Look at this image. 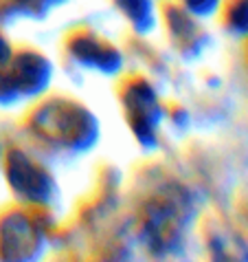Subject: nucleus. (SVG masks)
<instances>
[{"mask_svg":"<svg viewBox=\"0 0 248 262\" xmlns=\"http://www.w3.org/2000/svg\"><path fill=\"white\" fill-rule=\"evenodd\" d=\"M18 181L20 183H13L20 190V194L24 196H31L33 201L42 199V196L46 194V179L42 177L38 170H33V167H29V161L24 159H20V167H18Z\"/></svg>","mask_w":248,"mask_h":262,"instance_id":"1","label":"nucleus"},{"mask_svg":"<svg viewBox=\"0 0 248 262\" xmlns=\"http://www.w3.org/2000/svg\"><path fill=\"white\" fill-rule=\"evenodd\" d=\"M229 23L237 33H248V0H237L231 7Z\"/></svg>","mask_w":248,"mask_h":262,"instance_id":"2","label":"nucleus"},{"mask_svg":"<svg viewBox=\"0 0 248 262\" xmlns=\"http://www.w3.org/2000/svg\"><path fill=\"white\" fill-rule=\"evenodd\" d=\"M187 9H191L193 13H200V16H207V13L215 11L217 0H185Z\"/></svg>","mask_w":248,"mask_h":262,"instance_id":"3","label":"nucleus"},{"mask_svg":"<svg viewBox=\"0 0 248 262\" xmlns=\"http://www.w3.org/2000/svg\"><path fill=\"white\" fill-rule=\"evenodd\" d=\"M9 60V47L5 45V40H0V64H5Z\"/></svg>","mask_w":248,"mask_h":262,"instance_id":"4","label":"nucleus"}]
</instances>
